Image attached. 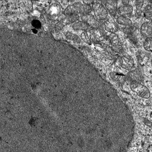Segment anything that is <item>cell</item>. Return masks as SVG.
I'll return each mask as SVG.
<instances>
[{"instance_id": "cell-1", "label": "cell", "mask_w": 152, "mask_h": 152, "mask_svg": "<svg viewBox=\"0 0 152 152\" xmlns=\"http://www.w3.org/2000/svg\"><path fill=\"white\" fill-rule=\"evenodd\" d=\"M131 88L133 91L142 98L147 99L150 97V94L148 89L140 83H134L131 84Z\"/></svg>"}, {"instance_id": "cell-2", "label": "cell", "mask_w": 152, "mask_h": 152, "mask_svg": "<svg viewBox=\"0 0 152 152\" xmlns=\"http://www.w3.org/2000/svg\"><path fill=\"white\" fill-rule=\"evenodd\" d=\"M92 8L95 18L99 20L104 19L107 15V12L102 4L95 2L93 4Z\"/></svg>"}, {"instance_id": "cell-3", "label": "cell", "mask_w": 152, "mask_h": 152, "mask_svg": "<svg viewBox=\"0 0 152 152\" xmlns=\"http://www.w3.org/2000/svg\"><path fill=\"white\" fill-rule=\"evenodd\" d=\"M140 32L141 34L146 38L151 37L152 34V21L144 22L141 25Z\"/></svg>"}, {"instance_id": "cell-4", "label": "cell", "mask_w": 152, "mask_h": 152, "mask_svg": "<svg viewBox=\"0 0 152 152\" xmlns=\"http://www.w3.org/2000/svg\"><path fill=\"white\" fill-rule=\"evenodd\" d=\"M82 19L89 26L94 28H98L99 23L94 18L93 15L90 14L84 15L82 16Z\"/></svg>"}, {"instance_id": "cell-5", "label": "cell", "mask_w": 152, "mask_h": 152, "mask_svg": "<svg viewBox=\"0 0 152 152\" xmlns=\"http://www.w3.org/2000/svg\"><path fill=\"white\" fill-rule=\"evenodd\" d=\"M133 11V7L129 4L126 5H123L119 7L117 9L118 13L120 15L129 18L132 15Z\"/></svg>"}, {"instance_id": "cell-6", "label": "cell", "mask_w": 152, "mask_h": 152, "mask_svg": "<svg viewBox=\"0 0 152 152\" xmlns=\"http://www.w3.org/2000/svg\"><path fill=\"white\" fill-rule=\"evenodd\" d=\"M82 5V4L80 2L74 3L67 7L65 10V14L69 15L80 13V7Z\"/></svg>"}, {"instance_id": "cell-7", "label": "cell", "mask_w": 152, "mask_h": 152, "mask_svg": "<svg viewBox=\"0 0 152 152\" xmlns=\"http://www.w3.org/2000/svg\"><path fill=\"white\" fill-rule=\"evenodd\" d=\"M117 1H107L105 3L106 8L111 15L115 17L117 11Z\"/></svg>"}, {"instance_id": "cell-8", "label": "cell", "mask_w": 152, "mask_h": 152, "mask_svg": "<svg viewBox=\"0 0 152 152\" xmlns=\"http://www.w3.org/2000/svg\"><path fill=\"white\" fill-rule=\"evenodd\" d=\"M102 30L98 28L90 31V37L93 40L99 41L103 40L104 34Z\"/></svg>"}, {"instance_id": "cell-9", "label": "cell", "mask_w": 152, "mask_h": 152, "mask_svg": "<svg viewBox=\"0 0 152 152\" xmlns=\"http://www.w3.org/2000/svg\"><path fill=\"white\" fill-rule=\"evenodd\" d=\"M109 38L113 45H114L115 50L118 52H121L123 48L117 35L115 34H112L110 35Z\"/></svg>"}, {"instance_id": "cell-10", "label": "cell", "mask_w": 152, "mask_h": 152, "mask_svg": "<svg viewBox=\"0 0 152 152\" xmlns=\"http://www.w3.org/2000/svg\"><path fill=\"white\" fill-rule=\"evenodd\" d=\"M121 63L123 66L127 69H130L134 65L133 58L130 56L126 55L121 58Z\"/></svg>"}, {"instance_id": "cell-11", "label": "cell", "mask_w": 152, "mask_h": 152, "mask_svg": "<svg viewBox=\"0 0 152 152\" xmlns=\"http://www.w3.org/2000/svg\"><path fill=\"white\" fill-rule=\"evenodd\" d=\"M116 21L118 24L127 27H131L132 25V23L131 19L124 16H119L117 18Z\"/></svg>"}, {"instance_id": "cell-12", "label": "cell", "mask_w": 152, "mask_h": 152, "mask_svg": "<svg viewBox=\"0 0 152 152\" xmlns=\"http://www.w3.org/2000/svg\"><path fill=\"white\" fill-rule=\"evenodd\" d=\"M105 30L110 32H115L117 31L118 27L117 24L113 21L107 20L105 22Z\"/></svg>"}, {"instance_id": "cell-13", "label": "cell", "mask_w": 152, "mask_h": 152, "mask_svg": "<svg viewBox=\"0 0 152 152\" xmlns=\"http://www.w3.org/2000/svg\"><path fill=\"white\" fill-rule=\"evenodd\" d=\"M88 26H89L88 24L85 22L80 21L74 24L72 27L74 30H85L88 28Z\"/></svg>"}, {"instance_id": "cell-14", "label": "cell", "mask_w": 152, "mask_h": 152, "mask_svg": "<svg viewBox=\"0 0 152 152\" xmlns=\"http://www.w3.org/2000/svg\"><path fill=\"white\" fill-rule=\"evenodd\" d=\"M143 13L145 17L149 21H152V6L148 4L144 8Z\"/></svg>"}, {"instance_id": "cell-15", "label": "cell", "mask_w": 152, "mask_h": 152, "mask_svg": "<svg viewBox=\"0 0 152 152\" xmlns=\"http://www.w3.org/2000/svg\"><path fill=\"white\" fill-rule=\"evenodd\" d=\"M143 47L146 51L152 52V37H151L146 38L143 43Z\"/></svg>"}, {"instance_id": "cell-16", "label": "cell", "mask_w": 152, "mask_h": 152, "mask_svg": "<svg viewBox=\"0 0 152 152\" xmlns=\"http://www.w3.org/2000/svg\"><path fill=\"white\" fill-rule=\"evenodd\" d=\"M144 4L143 1L137 0L135 1V6L137 14L140 15L142 12V8Z\"/></svg>"}, {"instance_id": "cell-17", "label": "cell", "mask_w": 152, "mask_h": 152, "mask_svg": "<svg viewBox=\"0 0 152 152\" xmlns=\"http://www.w3.org/2000/svg\"><path fill=\"white\" fill-rule=\"evenodd\" d=\"M91 11V8L90 6L86 4L81 5L80 7V14L83 15L89 14Z\"/></svg>"}, {"instance_id": "cell-18", "label": "cell", "mask_w": 152, "mask_h": 152, "mask_svg": "<svg viewBox=\"0 0 152 152\" xmlns=\"http://www.w3.org/2000/svg\"><path fill=\"white\" fill-rule=\"evenodd\" d=\"M66 36L68 39L73 41L76 43H79L80 42V39L76 34L70 32H68L66 34Z\"/></svg>"}, {"instance_id": "cell-19", "label": "cell", "mask_w": 152, "mask_h": 152, "mask_svg": "<svg viewBox=\"0 0 152 152\" xmlns=\"http://www.w3.org/2000/svg\"><path fill=\"white\" fill-rule=\"evenodd\" d=\"M84 33V32L82 34V38L83 39L84 41H86L87 42H89V40L88 38H87L86 34Z\"/></svg>"}, {"instance_id": "cell-20", "label": "cell", "mask_w": 152, "mask_h": 152, "mask_svg": "<svg viewBox=\"0 0 152 152\" xmlns=\"http://www.w3.org/2000/svg\"><path fill=\"white\" fill-rule=\"evenodd\" d=\"M83 3L87 5H89L90 4L94 3L93 1H83Z\"/></svg>"}, {"instance_id": "cell-21", "label": "cell", "mask_w": 152, "mask_h": 152, "mask_svg": "<svg viewBox=\"0 0 152 152\" xmlns=\"http://www.w3.org/2000/svg\"><path fill=\"white\" fill-rule=\"evenodd\" d=\"M122 1L124 5H126L129 4V1Z\"/></svg>"}, {"instance_id": "cell-22", "label": "cell", "mask_w": 152, "mask_h": 152, "mask_svg": "<svg viewBox=\"0 0 152 152\" xmlns=\"http://www.w3.org/2000/svg\"><path fill=\"white\" fill-rule=\"evenodd\" d=\"M151 64H152V58L151 59Z\"/></svg>"}, {"instance_id": "cell-23", "label": "cell", "mask_w": 152, "mask_h": 152, "mask_svg": "<svg viewBox=\"0 0 152 152\" xmlns=\"http://www.w3.org/2000/svg\"></svg>"}]
</instances>
